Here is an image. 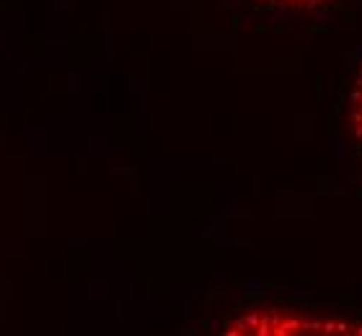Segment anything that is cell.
Listing matches in <instances>:
<instances>
[{
    "label": "cell",
    "instance_id": "cell-3",
    "mask_svg": "<svg viewBox=\"0 0 362 336\" xmlns=\"http://www.w3.org/2000/svg\"><path fill=\"white\" fill-rule=\"evenodd\" d=\"M262 3H269L282 11H313V8L326 6L329 0H262Z\"/></svg>",
    "mask_w": 362,
    "mask_h": 336
},
{
    "label": "cell",
    "instance_id": "cell-2",
    "mask_svg": "<svg viewBox=\"0 0 362 336\" xmlns=\"http://www.w3.org/2000/svg\"><path fill=\"white\" fill-rule=\"evenodd\" d=\"M347 122H349V132H352V137H355V142L362 150V70L357 73L355 86H352V93H349Z\"/></svg>",
    "mask_w": 362,
    "mask_h": 336
},
{
    "label": "cell",
    "instance_id": "cell-1",
    "mask_svg": "<svg viewBox=\"0 0 362 336\" xmlns=\"http://www.w3.org/2000/svg\"><path fill=\"white\" fill-rule=\"evenodd\" d=\"M220 336H362V321L295 308L262 306L233 318Z\"/></svg>",
    "mask_w": 362,
    "mask_h": 336
}]
</instances>
